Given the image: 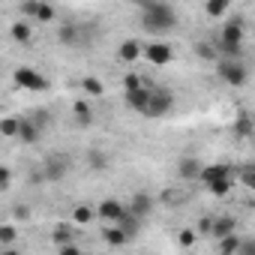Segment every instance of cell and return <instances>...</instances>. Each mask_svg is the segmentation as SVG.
<instances>
[{
  "label": "cell",
  "mask_w": 255,
  "mask_h": 255,
  "mask_svg": "<svg viewBox=\"0 0 255 255\" xmlns=\"http://www.w3.org/2000/svg\"><path fill=\"white\" fill-rule=\"evenodd\" d=\"M231 6V0H204V12L207 18H222Z\"/></svg>",
  "instance_id": "25"
},
{
  "label": "cell",
  "mask_w": 255,
  "mask_h": 255,
  "mask_svg": "<svg viewBox=\"0 0 255 255\" xmlns=\"http://www.w3.org/2000/svg\"><path fill=\"white\" fill-rule=\"evenodd\" d=\"M195 54H198L201 60H213V63H216V57H219L213 42H195Z\"/></svg>",
  "instance_id": "32"
},
{
  "label": "cell",
  "mask_w": 255,
  "mask_h": 255,
  "mask_svg": "<svg viewBox=\"0 0 255 255\" xmlns=\"http://www.w3.org/2000/svg\"><path fill=\"white\" fill-rule=\"evenodd\" d=\"M219 42H237V45H243V39H246V24H243V18H228L225 24H222V30H219V36H216Z\"/></svg>",
  "instance_id": "8"
},
{
  "label": "cell",
  "mask_w": 255,
  "mask_h": 255,
  "mask_svg": "<svg viewBox=\"0 0 255 255\" xmlns=\"http://www.w3.org/2000/svg\"><path fill=\"white\" fill-rule=\"evenodd\" d=\"M69 168H72V159L66 156V153H51V156H45L42 159V177H45V183H60L66 174H69Z\"/></svg>",
  "instance_id": "4"
},
{
  "label": "cell",
  "mask_w": 255,
  "mask_h": 255,
  "mask_svg": "<svg viewBox=\"0 0 255 255\" xmlns=\"http://www.w3.org/2000/svg\"><path fill=\"white\" fill-rule=\"evenodd\" d=\"M54 18H57V9L48 3V0H39V6H36V18H33V21L48 24V21H54Z\"/></svg>",
  "instance_id": "27"
},
{
  "label": "cell",
  "mask_w": 255,
  "mask_h": 255,
  "mask_svg": "<svg viewBox=\"0 0 255 255\" xmlns=\"http://www.w3.org/2000/svg\"><path fill=\"white\" fill-rule=\"evenodd\" d=\"M231 231H237V219L234 216H219V219H213L210 237H222V234H231Z\"/></svg>",
  "instance_id": "23"
},
{
  "label": "cell",
  "mask_w": 255,
  "mask_h": 255,
  "mask_svg": "<svg viewBox=\"0 0 255 255\" xmlns=\"http://www.w3.org/2000/svg\"><path fill=\"white\" fill-rule=\"evenodd\" d=\"M153 207H156V198H153L150 192H135V195H132V201L126 204V210H132V213H135V216H141V219H144V216H150V213H153Z\"/></svg>",
  "instance_id": "12"
},
{
  "label": "cell",
  "mask_w": 255,
  "mask_h": 255,
  "mask_svg": "<svg viewBox=\"0 0 255 255\" xmlns=\"http://www.w3.org/2000/svg\"><path fill=\"white\" fill-rule=\"evenodd\" d=\"M9 36H12L18 45H30V42H33V30H30L27 18H24V21H12V27H9Z\"/></svg>",
  "instance_id": "18"
},
{
  "label": "cell",
  "mask_w": 255,
  "mask_h": 255,
  "mask_svg": "<svg viewBox=\"0 0 255 255\" xmlns=\"http://www.w3.org/2000/svg\"><path fill=\"white\" fill-rule=\"evenodd\" d=\"M114 225H117V228H120V231H123L126 237H129V240H132V237H135V234L141 231V216H135L132 210H123V216H120V219H117Z\"/></svg>",
  "instance_id": "16"
},
{
  "label": "cell",
  "mask_w": 255,
  "mask_h": 255,
  "mask_svg": "<svg viewBox=\"0 0 255 255\" xmlns=\"http://www.w3.org/2000/svg\"><path fill=\"white\" fill-rule=\"evenodd\" d=\"M123 210H126V204L117 201V198H102V201L96 204V216L105 219V222H117V219L123 216Z\"/></svg>",
  "instance_id": "11"
},
{
  "label": "cell",
  "mask_w": 255,
  "mask_h": 255,
  "mask_svg": "<svg viewBox=\"0 0 255 255\" xmlns=\"http://www.w3.org/2000/svg\"><path fill=\"white\" fill-rule=\"evenodd\" d=\"M177 243H180L183 249H189V246L195 243V231H192V228H183V231L177 234Z\"/></svg>",
  "instance_id": "37"
},
{
  "label": "cell",
  "mask_w": 255,
  "mask_h": 255,
  "mask_svg": "<svg viewBox=\"0 0 255 255\" xmlns=\"http://www.w3.org/2000/svg\"><path fill=\"white\" fill-rule=\"evenodd\" d=\"M96 219V207L93 204H75L72 207V222L75 225H90Z\"/></svg>",
  "instance_id": "22"
},
{
  "label": "cell",
  "mask_w": 255,
  "mask_h": 255,
  "mask_svg": "<svg viewBox=\"0 0 255 255\" xmlns=\"http://www.w3.org/2000/svg\"><path fill=\"white\" fill-rule=\"evenodd\" d=\"M159 201H162L165 207H171V210H177V207H183V204L189 201V192H186L183 186H174V189H165V192L159 195Z\"/></svg>",
  "instance_id": "17"
},
{
  "label": "cell",
  "mask_w": 255,
  "mask_h": 255,
  "mask_svg": "<svg viewBox=\"0 0 255 255\" xmlns=\"http://www.w3.org/2000/svg\"><path fill=\"white\" fill-rule=\"evenodd\" d=\"M12 180H15L12 168H6V165H0V192H3V189H9V186H12Z\"/></svg>",
  "instance_id": "36"
},
{
  "label": "cell",
  "mask_w": 255,
  "mask_h": 255,
  "mask_svg": "<svg viewBox=\"0 0 255 255\" xmlns=\"http://www.w3.org/2000/svg\"><path fill=\"white\" fill-rule=\"evenodd\" d=\"M18 123H21V117H3V120H0V135H3V138H15L18 135Z\"/></svg>",
  "instance_id": "30"
},
{
  "label": "cell",
  "mask_w": 255,
  "mask_h": 255,
  "mask_svg": "<svg viewBox=\"0 0 255 255\" xmlns=\"http://www.w3.org/2000/svg\"><path fill=\"white\" fill-rule=\"evenodd\" d=\"M234 180H237L240 186H246V189H255V168H252V165H240V168L234 171Z\"/></svg>",
  "instance_id": "26"
},
{
  "label": "cell",
  "mask_w": 255,
  "mask_h": 255,
  "mask_svg": "<svg viewBox=\"0 0 255 255\" xmlns=\"http://www.w3.org/2000/svg\"><path fill=\"white\" fill-rule=\"evenodd\" d=\"M147 96H150V87H147V84L132 87V90H123L126 108H129V111H138V114H144V108H147Z\"/></svg>",
  "instance_id": "10"
},
{
  "label": "cell",
  "mask_w": 255,
  "mask_h": 255,
  "mask_svg": "<svg viewBox=\"0 0 255 255\" xmlns=\"http://www.w3.org/2000/svg\"><path fill=\"white\" fill-rule=\"evenodd\" d=\"M102 240H105V246H114V249H117V246H126V243H129V237H126V234H123V231H120L114 222H108V228L102 231Z\"/></svg>",
  "instance_id": "20"
},
{
  "label": "cell",
  "mask_w": 255,
  "mask_h": 255,
  "mask_svg": "<svg viewBox=\"0 0 255 255\" xmlns=\"http://www.w3.org/2000/svg\"><path fill=\"white\" fill-rule=\"evenodd\" d=\"M132 3L141 9V27L150 36L162 39L165 33H171L180 24V18H177V12H174V6L168 0H132Z\"/></svg>",
  "instance_id": "1"
},
{
  "label": "cell",
  "mask_w": 255,
  "mask_h": 255,
  "mask_svg": "<svg viewBox=\"0 0 255 255\" xmlns=\"http://www.w3.org/2000/svg\"><path fill=\"white\" fill-rule=\"evenodd\" d=\"M39 135H42V129L33 123V117H21V123H18V141L21 144H36L39 141Z\"/></svg>",
  "instance_id": "14"
},
{
  "label": "cell",
  "mask_w": 255,
  "mask_h": 255,
  "mask_svg": "<svg viewBox=\"0 0 255 255\" xmlns=\"http://www.w3.org/2000/svg\"><path fill=\"white\" fill-rule=\"evenodd\" d=\"M72 237H75L72 225H63V222H60V225H54V231H51V240H54L57 246H60V243H69Z\"/></svg>",
  "instance_id": "31"
},
{
  "label": "cell",
  "mask_w": 255,
  "mask_h": 255,
  "mask_svg": "<svg viewBox=\"0 0 255 255\" xmlns=\"http://www.w3.org/2000/svg\"><path fill=\"white\" fill-rule=\"evenodd\" d=\"M12 213H15V219H30V207H27V204H18Z\"/></svg>",
  "instance_id": "40"
},
{
  "label": "cell",
  "mask_w": 255,
  "mask_h": 255,
  "mask_svg": "<svg viewBox=\"0 0 255 255\" xmlns=\"http://www.w3.org/2000/svg\"><path fill=\"white\" fill-rule=\"evenodd\" d=\"M141 84H144V78L138 72H126L123 75V90H132V87H141Z\"/></svg>",
  "instance_id": "35"
},
{
  "label": "cell",
  "mask_w": 255,
  "mask_h": 255,
  "mask_svg": "<svg viewBox=\"0 0 255 255\" xmlns=\"http://www.w3.org/2000/svg\"><path fill=\"white\" fill-rule=\"evenodd\" d=\"M216 75L222 84L228 87H243L249 72H246V63L243 60H231V57H216Z\"/></svg>",
  "instance_id": "2"
},
{
  "label": "cell",
  "mask_w": 255,
  "mask_h": 255,
  "mask_svg": "<svg viewBox=\"0 0 255 255\" xmlns=\"http://www.w3.org/2000/svg\"><path fill=\"white\" fill-rule=\"evenodd\" d=\"M15 240H18V228H15V225H0V243L9 246V243H15Z\"/></svg>",
  "instance_id": "34"
},
{
  "label": "cell",
  "mask_w": 255,
  "mask_h": 255,
  "mask_svg": "<svg viewBox=\"0 0 255 255\" xmlns=\"http://www.w3.org/2000/svg\"><path fill=\"white\" fill-rule=\"evenodd\" d=\"M12 78H15V87H21V90H33V93L48 90V78H45L42 72L30 69V66H18Z\"/></svg>",
  "instance_id": "5"
},
{
  "label": "cell",
  "mask_w": 255,
  "mask_h": 255,
  "mask_svg": "<svg viewBox=\"0 0 255 255\" xmlns=\"http://www.w3.org/2000/svg\"><path fill=\"white\" fill-rule=\"evenodd\" d=\"M57 42L63 48H81L87 42V33H84V27L78 21H66V24L57 27Z\"/></svg>",
  "instance_id": "6"
},
{
  "label": "cell",
  "mask_w": 255,
  "mask_h": 255,
  "mask_svg": "<svg viewBox=\"0 0 255 255\" xmlns=\"http://www.w3.org/2000/svg\"><path fill=\"white\" fill-rule=\"evenodd\" d=\"M72 114H75L78 126H90V123L96 120V114H93V105H90V102H84V99H78V102L72 105Z\"/></svg>",
  "instance_id": "19"
},
{
  "label": "cell",
  "mask_w": 255,
  "mask_h": 255,
  "mask_svg": "<svg viewBox=\"0 0 255 255\" xmlns=\"http://www.w3.org/2000/svg\"><path fill=\"white\" fill-rule=\"evenodd\" d=\"M81 87H84L87 96H102V93H105V84H102L99 78H93V75H84V78H81Z\"/></svg>",
  "instance_id": "29"
},
{
  "label": "cell",
  "mask_w": 255,
  "mask_h": 255,
  "mask_svg": "<svg viewBox=\"0 0 255 255\" xmlns=\"http://www.w3.org/2000/svg\"><path fill=\"white\" fill-rule=\"evenodd\" d=\"M210 228H213V216H201L195 225V234H210Z\"/></svg>",
  "instance_id": "38"
},
{
  "label": "cell",
  "mask_w": 255,
  "mask_h": 255,
  "mask_svg": "<svg viewBox=\"0 0 255 255\" xmlns=\"http://www.w3.org/2000/svg\"><path fill=\"white\" fill-rule=\"evenodd\" d=\"M33 123L39 126V129H45V126H48V111H45V108H39V111L33 114Z\"/></svg>",
  "instance_id": "39"
},
{
  "label": "cell",
  "mask_w": 255,
  "mask_h": 255,
  "mask_svg": "<svg viewBox=\"0 0 255 255\" xmlns=\"http://www.w3.org/2000/svg\"><path fill=\"white\" fill-rule=\"evenodd\" d=\"M234 174H228V177H219V180H213V183H207V192L210 195H216V198H225L231 189H234Z\"/></svg>",
  "instance_id": "21"
},
{
  "label": "cell",
  "mask_w": 255,
  "mask_h": 255,
  "mask_svg": "<svg viewBox=\"0 0 255 255\" xmlns=\"http://www.w3.org/2000/svg\"><path fill=\"white\" fill-rule=\"evenodd\" d=\"M228 174H234V168L231 165H225V162H213V165H201V171H198V183H213V180H219V177H228Z\"/></svg>",
  "instance_id": "13"
},
{
  "label": "cell",
  "mask_w": 255,
  "mask_h": 255,
  "mask_svg": "<svg viewBox=\"0 0 255 255\" xmlns=\"http://www.w3.org/2000/svg\"><path fill=\"white\" fill-rule=\"evenodd\" d=\"M234 135H237V138L252 135V120H249V114H240V120L234 123Z\"/></svg>",
  "instance_id": "33"
},
{
  "label": "cell",
  "mask_w": 255,
  "mask_h": 255,
  "mask_svg": "<svg viewBox=\"0 0 255 255\" xmlns=\"http://www.w3.org/2000/svg\"><path fill=\"white\" fill-rule=\"evenodd\" d=\"M174 111V90L171 87H150V96H147V108H144V117H165Z\"/></svg>",
  "instance_id": "3"
},
{
  "label": "cell",
  "mask_w": 255,
  "mask_h": 255,
  "mask_svg": "<svg viewBox=\"0 0 255 255\" xmlns=\"http://www.w3.org/2000/svg\"><path fill=\"white\" fill-rule=\"evenodd\" d=\"M216 240H219V252H222V255H237V249H240V231L222 234V237H216Z\"/></svg>",
  "instance_id": "24"
},
{
  "label": "cell",
  "mask_w": 255,
  "mask_h": 255,
  "mask_svg": "<svg viewBox=\"0 0 255 255\" xmlns=\"http://www.w3.org/2000/svg\"><path fill=\"white\" fill-rule=\"evenodd\" d=\"M141 51H144V45H141V39H135V36L123 39V42L117 45V57H120V63H138V60H141Z\"/></svg>",
  "instance_id": "9"
},
{
  "label": "cell",
  "mask_w": 255,
  "mask_h": 255,
  "mask_svg": "<svg viewBox=\"0 0 255 255\" xmlns=\"http://www.w3.org/2000/svg\"><path fill=\"white\" fill-rule=\"evenodd\" d=\"M141 57H147L153 66H168V63L174 60V51H171V45H168L165 39H153L150 45H144Z\"/></svg>",
  "instance_id": "7"
},
{
  "label": "cell",
  "mask_w": 255,
  "mask_h": 255,
  "mask_svg": "<svg viewBox=\"0 0 255 255\" xmlns=\"http://www.w3.org/2000/svg\"><path fill=\"white\" fill-rule=\"evenodd\" d=\"M198 171H201V159H195V156H183V159L177 162V177H180L183 183L198 180Z\"/></svg>",
  "instance_id": "15"
},
{
  "label": "cell",
  "mask_w": 255,
  "mask_h": 255,
  "mask_svg": "<svg viewBox=\"0 0 255 255\" xmlns=\"http://www.w3.org/2000/svg\"><path fill=\"white\" fill-rule=\"evenodd\" d=\"M87 165H90V168H96V171H102V168H108V165H111V159H108V153H105V150H87Z\"/></svg>",
  "instance_id": "28"
}]
</instances>
